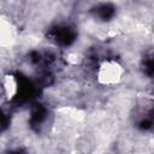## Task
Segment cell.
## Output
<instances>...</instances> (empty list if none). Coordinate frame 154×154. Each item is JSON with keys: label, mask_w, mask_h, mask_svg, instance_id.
Instances as JSON below:
<instances>
[{"label": "cell", "mask_w": 154, "mask_h": 154, "mask_svg": "<svg viewBox=\"0 0 154 154\" xmlns=\"http://www.w3.org/2000/svg\"><path fill=\"white\" fill-rule=\"evenodd\" d=\"M126 77V67L124 63L112 55L99 59L93 69V78L100 88L112 89L119 87Z\"/></svg>", "instance_id": "cell-1"}, {"label": "cell", "mask_w": 154, "mask_h": 154, "mask_svg": "<svg viewBox=\"0 0 154 154\" xmlns=\"http://www.w3.org/2000/svg\"><path fill=\"white\" fill-rule=\"evenodd\" d=\"M20 91V85L17 76L12 71H4L1 76V97L2 102L12 103Z\"/></svg>", "instance_id": "cell-2"}]
</instances>
